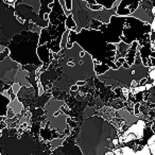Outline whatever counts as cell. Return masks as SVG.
Instances as JSON below:
<instances>
[{
    "instance_id": "6da1fadb",
    "label": "cell",
    "mask_w": 155,
    "mask_h": 155,
    "mask_svg": "<svg viewBox=\"0 0 155 155\" xmlns=\"http://www.w3.org/2000/svg\"><path fill=\"white\" fill-rule=\"evenodd\" d=\"M74 41L79 44L83 50L91 54L94 63L97 61L98 65L95 66V71L97 74L104 73L110 68H118L114 63L117 46L107 43L101 30L81 29L80 32L69 30L66 47L70 48Z\"/></svg>"
},
{
    "instance_id": "7a4b0ae2",
    "label": "cell",
    "mask_w": 155,
    "mask_h": 155,
    "mask_svg": "<svg viewBox=\"0 0 155 155\" xmlns=\"http://www.w3.org/2000/svg\"><path fill=\"white\" fill-rule=\"evenodd\" d=\"M116 138L118 132L114 125L99 116H91L81 127L77 144L83 155H103L114 148Z\"/></svg>"
},
{
    "instance_id": "3957f363",
    "label": "cell",
    "mask_w": 155,
    "mask_h": 155,
    "mask_svg": "<svg viewBox=\"0 0 155 155\" xmlns=\"http://www.w3.org/2000/svg\"><path fill=\"white\" fill-rule=\"evenodd\" d=\"M64 55L61 61L63 75L67 78L65 91H68L72 85L79 81H86L96 74L95 63L89 53L82 49L78 43H73L70 48L62 49Z\"/></svg>"
},
{
    "instance_id": "277c9868",
    "label": "cell",
    "mask_w": 155,
    "mask_h": 155,
    "mask_svg": "<svg viewBox=\"0 0 155 155\" xmlns=\"http://www.w3.org/2000/svg\"><path fill=\"white\" fill-rule=\"evenodd\" d=\"M71 15L77 25L75 32H80L81 29H98L102 24H108L110 17L116 14L117 8L121 0H116L110 9L102 8L93 10L88 7L85 0H71Z\"/></svg>"
},
{
    "instance_id": "5b68a950",
    "label": "cell",
    "mask_w": 155,
    "mask_h": 155,
    "mask_svg": "<svg viewBox=\"0 0 155 155\" xmlns=\"http://www.w3.org/2000/svg\"><path fill=\"white\" fill-rule=\"evenodd\" d=\"M149 75V66L142 64H132L129 67L122 66L117 69L110 68L104 73L98 74V79L106 84L118 85L120 86L130 87L132 81L139 82L141 79H146Z\"/></svg>"
},
{
    "instance_id": "8992f818",
    "label": "cell",
    "mask_w": 155,
    "mask_h": 155,
    "mask_svg": "<svg viewBox=\"0 0 155 155\" xmlns=\"http://www.w3.org/2000/svg\"><path fill=\"white\" fill-rule=\"evenodd\" d=\"M20 41H17V52H10V58L20 63L22 66L28 64L35 65L37 67L43 66V62L39 60L36 53L38 46L39 33L30 30H24L16 35Z\"/></svg>"
},
{
    "instance_id": "52a82bcc",
    "label": "cell",
    "mask_w": 155,
    "mask_h": 155,
    "mask_svg": "<svg viewBox=\"0 0 155 155\" xmlns=\"http://www.w3.org/2000/svg\"><path fill=\"white\" fill-rule=\"evenodd\" d=\"M127 16L113 15L108 24H102L97 30H101L105 37V41L110 44H118L121 41V35Z\"/></svg>"
},
{
    "instance_id": "ba28073f",
    "label": "cell",
    "mask_w": 155,
    "mask_h": 155,
    "mask_svg": "<svg viewBox=\"0 0 155 155\" xmlns=\"http://www.w3.org/2000/svg\"><path fill=\"white\" fill-rule=\"evenodd\" d=\"M130 16L151 25L155 17V0H142L135 11L130 14Z\"/></svg>"
},
{
    "instance_id": "9c48e42d",
    "label": "cell",
    "mask_w": 155,
    "mask_h": 155,
    "mask_svg": "<svg viewBox=\"0 0 155 155\" xmlns=\"http://www.w3.org/2000/svg\"><path fill=\"white\" fill-rule=\"evenodd\" d=\"M139 0H121L117 8L116 14L120 16H127L136 10Z\"/></svg>"
},
{
    "instance_id": "30bf717a",
    "label": "cell",
    "mask_w": 155,
    "mask_h": 155,
    "mask_svg": "<svg viewBox=\"0 0 155 155\" xmlns=\"http://www.w3.org/2000/svg\"><path fill=\"white\" fill-rule=\"evenodd\" d=\"M10 101H11V99L8 96H5L3 94H0V116L1 117L7 116Z\"/></svg>"
},
{
    "instance_id": "8fae6325",
    "label": "cell",
    "mask_w": 155,
    "mask_h": 155,
    "mask_svg": "<svg viewBox=\"0 0 155 155\" xmlns=\"http://www.w3.org/2000/svg\"><path fill=\"white\" fill-rule=\"evenodd\" d=\"M65 25H66V28L69 29V30H75V29H77V25H75L71 14L67 16L66 20H65Z\"/></svg>"
},
{
    "instance_id": "7c38bea8",
    "label": "cell",
    "mask_w": 155,
    "mask_h": 155,
    "mask_svg": "<svg viewBox=\"0 0 155 155\" xmlns=\"http://www.w3.org/2000/svg\"><path fill=\"white\" fill-rule=\"evenodd\" d=\"M115 1H116V0H96L97 5H101L102 7L105 8V9H110V8L114 5Z\"/></svg>"
},
{
    "instance_id": "4fadbf2b",
    "label": "cell",
    "mask_w": 155,
    "mask_h": 155,
    "mask_svg": "<svg viewBox=\"0 0 155 155\" xmlns=\"http://www.w3.org/2000/svg\"><path fill=\"white\" fill-rule=\"evenodd\" d=\"M148 147H149V151H150V154H155V135L152 136L148 140Z\"/></svg>"
},
{
    "instance_id": "5bb4252c",
    "label": "cell",
    "mask_w": 155,
    "mask_h": 155,
    "mask_svg": "<svg viewBox=\"0 0 155 155\" xmlns=\"http://www.w3.org/2000/svg\"><path fill=\"white\" fill-rule=\"evenodd\" d=\"M20 86H21V85H20L18 82H14L13 84H12L11 88H12V91H13V93L15 94V95H17L18 91H20Z\"/></svg>"
},
{
    "instance_id": "9a60e30c",
    "label": "cell",
    "mask_w": 155,
    "mask_h": 155,
    "mask_svg": "<svg viewBox=\"0 0 155 155\" xmlns=\"http://www.w3.org/2000/svg\"><path fill=\"white\" fill-rule=\"evenodd\" d=\"M86 2H88L89 5H97V2H96V0H85Z\"/></svg>"
},
{
    "instance_id": "2e32d148",
    "label": "cell",
    "mask_w": 155,
    "mask_h": 155,
    "mask_svg": "<svg viewBox=\"0 0 155 155\" xmlns=\"http://www.w3.org/2000/svg\"><path fill=\"white\" fill-rule=\"evenodd\" d=\"M5 46H3V45H0V53H2V52H3V50H5Z\"/></svg>"
}]
</instances>
